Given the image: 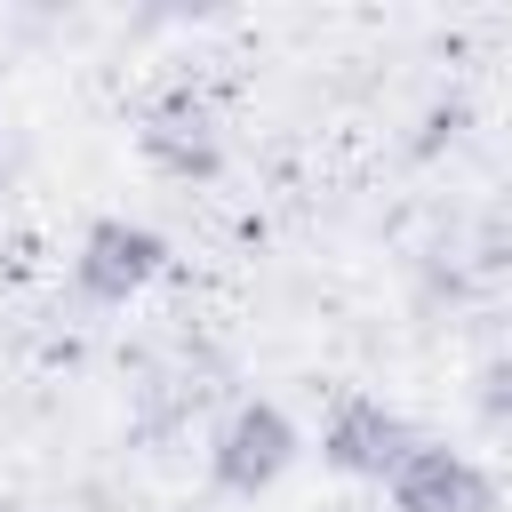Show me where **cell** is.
I'll return each instance as SVG.
<instances>
[{
    "label": "cell",
    "instance_id": "obj_1",
    "mask_svg": "<svg viewBox=\"0 0 512 512\" xmlns=\"http://www.w3.org/2000/svg\"><path fill=\"white\" fill-rule=\"evenodd\" d=\"M288 464H296V424H288V408H272V400H240V408L216 424V440H208V480H216L224 496H264Z\"/></svg>",
    "mask_w": 512,
    "mask_h": 512
},
{
    "label": "cell",
    "instance_id": "obj_2",
    "mask_svg": "<svg viewBox=\"0 0 512 512\" xmlns=\"http://www.w3.org/2000/svg\"><path fill=\"white\" fill-rule=\"evenodd\" d=\"M168 264V240L152 224H128V216H96L72 248V288L88 304H128L136 288H152Z\"/></svg>",
    "mask_w": 512,
    "mask_h": 512
},
{
    "label": "cell",
    "instance_id": "obj_3",
    "mask_svg": "<svg viewBox=\"0 0 512 512\" xmlns=\"http://www.w3.org/2000/svg\"><path fill=\"white\" fill-rule=\"evenodd\" d=\"M136 144H144V160H152L160 176H176V184H208V176L224 168V128H216V112H208L192 88H168V96L144 112Z\"/></svg>",
    "mask_w": 512,
    "mask_h": 512
},
{
    "label": "cell",
    "instance_id": "obj_4",
    "mask_svg": "<svg viewBox=\"0 0 512 512\" xmlns=\"http://www.w3.org/2000/svg\"><path fill=\"white\" fill-rule=\"evenodd\" d=\"M384 488H392V512H496V480L464 448H432V440H416Z\"/></svg>",
    "mask_w": 512,
    "mask_h": 512
},
{
    "label": "cell",
    "instance_id": "obj_5",
    "mask_svg": "<svg viewBox=\"0 0 512 512\" xmlns=\"http://www.w3.org/2000/svg\"><path fill=\"white\" fill-rule=\"evenodd\" d=\"M416 448L408 416L384 408V400H336L328 424H320V456L344 472V480H392V464Z\"/></svg>",
    "mask_w": 512,
    "mask_h": 512
},
{
    "label": "cell",
    "instance_id": "obj_6",
    "mask_svg": "<svg viewBox=\"0 0 512 512\" xmlns=\"http://www.w3.org/2000/svg\"><path fill=\"white\" fill-rule=\"evenodd\" d=\"M472 408H480L488 424H512V352L480 360V376H472Z\"/></svg>",
    "mask_w": 512,
    "mask_h": 512
}]
</instances>
